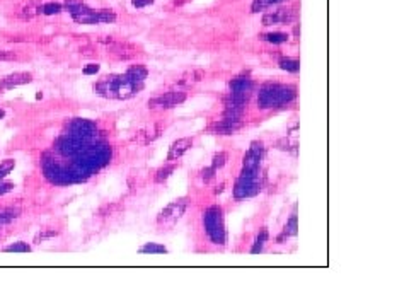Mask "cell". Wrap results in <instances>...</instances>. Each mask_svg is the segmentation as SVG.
<instances>
[{
    "label": "cell",
    "instance_id": "f1b7e54d",
    "mask_svg": "<svg viewBox=\"0 0 409 307\" xmlns=\"http://www.w3.org/2000/svg\"><path fill=\"white\" fill-rule=\"evenodd\" d=\"M14 188V184L12 183H9V181H0V197H2V195H6V193H9L11 191V189Z\"/></svg>",
    "mask_w": 409,
    "mask_h": 307
},
{
    "label": "cell",
    "instance_id": "7c38bea8",
    "mask_svg": "<svg viewBox=\"0 0 409 307\" xmlns=\"http://www.w3.org/2000/svg\"><path fill=\"white\" fill-rule=\"evenodd\" d=\"M159 135H160V127H159V125H150L148 128L142 130V132L137 133V137H135V142L142 143V145H147V143H150V142L155 140Z\"/></svg>",
    "mask_w": 409,
    "mask_h": 307
},
{
    "label": "cell",
    "instance_id": "4fadbf2b",
    "mask_svg": "<svg viewBox=\"0 0 409 307\" xmlns=\"http://www.w3.org/2000/svg\"><path fill=\"white\" fill-rule=\"evenodd\" d=\"M254 84L251 79L237 77L230 82V92H244V94H253Z\"/></svg>",
    "mask_w": 409,
    "mask_h": 307
},
{
    "label": "cell",
    "instance_id": "603a6c76",
    "mask_svg": "<svg viewBox=\"0 0 409 307\" xmlns=\"http://www.w3.org/2000/svg\"><path fill=\"white\" fill-rule=\"evenodd\" d=\"M14 166H16L14 159H6V161L0 162V181H2L9 173H11V171L14 169Z\"/></svg>",
    "mask_w": 409,
    "mask_h": 307
},
{
    "label": "cell",
    "instance_id": "1f68e13d",
    "mask_svg": "<svg viewBox=\"0 0 409 307\" xmlns=\"http://www.w3.org/2000/svg\"><path fill=\"white\" fill-rule=\"evenodd\" d=\"M80 4H82V0H65V9H67V11H70V9L80 6Z\"/></svg>",
    "mask_w": 409,
    "mask_h": 307
},
{
    "label": "cell",
    "instance_id": "836d02e7",
    "mask_svg": "<svg viewBox=\"0 0 409 307\" xmlns=\"http://www.w3.org/2000/svg\"><path fill=\"white\" fill-rule=\"evenodd\" d=\"M224 191V184H220V186H217V189H215V193L218 195V193H222Z\"/></svg>",
    "mask_w": 409,
    "mask_h": 307
},
{
    "label": "cell",
    "instance_id": "83f0119b",
    "mask_svg": "<svg viewBox=\"0 0 409 307\" xmlns=\"http://www.w3.org/2000/svg\"><path fill=\"white\" fill-rule=\"evenodd\" d=\"M213 178H215V169H213V167H207V169L201 171V179L204 181V183L212 181Z\"/></svg>",
    "mask_w": 409,
    "mask_h": 307
},
{
    "label": "cell",
    "instance_id": "cb8c5ba5",
    "mask_svg": "<svg viewBox=\"0 0 409 307\" xmlns=\"http://www.w3.org/2000/svg\"><path fill=\"white\" fill-rule=\"evenodd\" d=\"M6 251H7V253H29L31 246L27 243H16V244L7 246Z\"/></svg>",
    "mask_w": 409,
    "mask_h": 307
},
{
    "label": "cell",
    "instance_id": "3957f363",
    "mask_svg": "<svg viewBox=\"0 0 409 307\" xmlns=\"http://www.w3.org/2000/svg\"><path fill=\"white\" fill-rule=\"evenodd\" d=\"M203 225L204 231H207L208 237L213 241L215 244L224 246L227 234H225V225H224V212H222L220 207L213 205V207L208 208L203 215Z\"/></svg>",
    "mask_w": 409,
    "mask_h": 307
},
{
    "label": "cell",
    "instance_id": "7a4b0ae2",
    "mask_svg": "<svg viewBox=\"0 0 409 307\" xmlns=\"http://www.w3.org/2000/svg\"><path fill=\"white\" fill-rule=\"evenodd\" d=\"M295 87L287 86V84H266L259 89L258 106L261 109L280 108L295 99Z\"/></svg>",
    "mask_w": 409,
    "mask_h": 307
},
{
    "label": "cell",
    "instance_id": "30bf717a",
    "mask_svg": "<svg viewBox=\"0 0 409 307\" xmlns=\"http://www.w3.org/2000/svg\"><path fill=\"white\" fill-rule=\"evenodd\" d=\"M240 127H242V122H240V120L227 118V116H225V118L220 120V122L212 123L210 132L217 133V135H230V133L237 132V130H239Z\"/></svg>",
    "mask_w": 409,
    "mask_h": 307
},
{
    "label": "cell",
    "instance_id": "9c48e42d",
    "mask_svg": "<svg viewBox=\"0 0 409 307\" xmlns=\"http://www.w3.org/2000/svg\"><path fill=\"white\" fill-rule=\"evenodd\" d=\"M32 81V75L27 72H16L11 73V75H6L4 79H0V91H9L14 89L17 86H24V84H29Z\"/></svg>",
    "mask_w": 409,
    "mask_h": 307
},
{
    "label": "cell",
    "instance_id": "44dd1931",
    "mask_svg": "<svg viewBox=\"0 0 409 307\" xmlns=\"http://www.w3.org/2000/svg\"><path fill=\"white\" fill-rule=\"evenodd\" d=\"M280 67L283 68V70H288V72H299L300 63L297 62V60H292V58H281Z\"/></svg>",
    "mask_w": 409,
    "mask_h": 307
},
{
    "label": "cell",
    "instance_id": "d6a6232c",
    "mask_svg": "<svg viewBox=\"0 0 409 307\" xmlns=\"http://www.w3.org/2000/svg\"><path fill=\"white\" fill-rule=\"evenodd\" d=\"M16 58V53L14 51H0V60H14Z\"/></svg>",
    "mask_w": 409,
    "mask_h": 307
},
{
    "label": "cell",
    "instance_id": "52a82bcc",
    "mask_svg": "<svg viewBox=\"0 0 409 307\" xmlns=\"http://www.w3.org/2000/svg\"><path fill=\"white\" fill-rule=\"evenodd\" d=\"M186 99V92L184 91H171V92H166V94H162L159 97H155V99L148 101V108L150 109H171L174 108V106L181 104Z\"/></svg>",
    "mask_w": 409,
    "mask_h": 307
},
{
    "label": "cell",
    "instance_id": "6da1fadb",
    "mask_svg": "<svg viewBox=\"0 0 409 307\" xmlns=\"http://www.w3.org/2000/svg\"><path fill=\"white\" fill-rule=\"evenodd\" d=\"M142 89V84L133 82L121 73V75H106L99 82L94 84V91L102 97L109 99H128Z\"/></svg>",
    "mask_w": 409,
    "mask_h": 307
},
{
    "label": "cell",
    "instance_id": "f546056e",
    "mask_svg": "<svg viewBox=\"0 0 409 307\" xmlns=\"http://www.w3.org/2000/svg\"><path fill=\"white\" fill-rule=\"evenodd\" d=\"M97 72H99V65L97 63H91L84 68V73H86V75H92V73H97Z\"/></svg>",
    "mask_w": 409,
    "mask_h": 307
},
{
    "label": "cell",
    "instance_id": "9a60e30c",
    "mask_svg": "<svg viewBox=\"0 0 409 307\" xmlns=\"http://www.w3.org/2000/svg\"><path fill=\"white\" fill-rule=\"evenodd\" d=\"M125 75H127L130 81L142 84L147 77V68L142 67V65H133V67H130L128 70L125 72Z\"/></svg>",
    "mask_w": 409,
    "mask_h": 307
},
{
    "label": "cell",
    "instance_id": "7402d4cb",
    "mask_svg": "<svg viewBox=\"0 0 409 307\" xmlns=\"http://www.w3.org/2000/svg\"><path fill=\"white\" fill-rule=\"evenodd\" d=\"M295 234H297V217L294 215V217L290 218V220L287 222L285 231H283V236L278 241H281L283 237H290V236H295Z\"/></svg>",
    "mask_w": 409,
    "mask_h": 307
},
{
    "label": "cell",
    "instance_id": "ba28073f",
    "mask_svg": "<svg viewBox=\"0 0 409 307\" xmlns=\"http://www.w3.org/2000/svg\"><path fill=\"white\" fill-rule=\"evenodd\" d=\"M264 154V147L261 142H253L251 143L249 152L244 156V162H242V171H258L259 164H261Z\"/></svg>",
    "mask_w": 409,
    "mask_h": 307
},
{
    "label": "cell",
    "instance_id": "e575fe53",
    "mask_svg": "<svg viewBox=\"0 0 409 307\" xmlns=\"http://www.w3.org/2000/svg\"><path fill=\"white\" fill-rule=\"evenodd\" d=\"M4 116H6V111H4V109H0V118H4Z\"/></svg>",
    "mask_w": 409,
    "mask_h": 307
},
{
    "label": "cell",
    "instance_id": "d4e9b609",
    "mask_svg": "<svg viewBox=\"0 0 409 307\" xmlns=\"http://www.w3.org/2000/svg\"><path fill=\"white\" fill-rule=\"evenodd\" d=\"M227 162V154L225 152H218L213 156V162H212V167L213 169H220V167H224Z\"/></svg>",
    "mask_w": 409,
    "mask_h": 307
},
{
    "label": "cell",
    "instance_id": "8992f818",
    "mask_svg": "<svg viewBox=\"0 0 409 307\" xmlns=\"http://www.w3.org/2000/svg\"><path fill=\"white\" fill-rule=\"evenodd\" d=\"M65 133L75 135V137H97V125L91 120L75 118L65 125Z\"/></svg>",
    "mask_w": 409,
    "mask_h": 307
},
{
    "label": "cell",
    "instance_id": "e0dca14e",
    "mask_svg": "<svg viewBox=\"0 0 409 307\" xmlns=\"http://www.w3.org/2000/svg\"><path fill=\"white\" fill-rule=\"evenodd\" d=\"M261 38L273 45H280V43H287L288 34H285V32H269V34H263Z\"/></svg>",
    "mask_w": 409,
    "mask_h": 307
},
{
    "label": "cell",
    "instance_id": "5b68a950",
    "mask_svg": "<svg viewBox=\"0 0 409 307\" xmlns=\"http://www.w3.org/2000/svg\"><path fill=\"white\" fill-rule=\"evenodd\" d=\"M186 205H188V202H186L184 198L176 200V202H173L171 205H167L164 210L159 213V217H157V224H159L160 227H164V229L174 227L176 224H178L179 218L183 217V213L186 210Z\"/></svg>",
    "mask_w": 409,
    "mask_h": 307
},
{
    "label": "cell",
    "instance_id": "ffe728a7",
    "mask_svg": "<svg viewBox=\"0 0 409 307\" xmlns=\"http://www.w3.org/2000/svg\"><path fill=\"white\" fill-rule=\"evenodd\" d=\"M140 253H147V254H162V253H167V249L164 246L160 244H155V243H148L145 244L143 248L140 249Z\"/></svg>",
    "mask_w": 409,
    "mask_h": 307
},
{
    "label": "cell",
    "instance_id": "5bb4252c",
    "mask_svg": "<svg viewBox=\"0 0 409 307\" xmlns=\"http://www.w3.org/2000/svg\"><path fill=\"white\" fill-rule=\"evenodd\" d=\"M19 215H21L19 208H16V207H2V208H0V227L11 224V222L16 220Z\"/></svg>",
    "mask_w": 409,
    "mask_h": 307
},
{
    "label": "cell",
    "instance_id": "277c9868",
    "mask_svg": "<svg viewBox=\"0 0 409 307\" xmlns=\"http://www.w3.org/2000/svg\"><path fill=\"white\" fill-rule=\"evenodd\" d=\"M261 191V181L258 171H242L235 183L234 195L235 198H251Z\"/></svg>",
    "mask_w": 409,
    "mask_h": 307
},
{
    "label": "cell",
    "instance_id": "8fae6325",
    "mask_svg": "<svg viewBox=\"0 0 409 307\" xmlns=\"http://www.w3.org/2000/svg\"><path fill=\"white\" fill-rule=\"evenodd\" d=\"M191 145H193V138H179V140H176L173 145H171V150H169L167 159H169V161L179 159V157L183 156V154L188 150Z\"/></svg>",
    "mask_w": 409,
    "mask_h": 307
},
{
    "label": "cell",
    "instance_id": "2e32d148",
    "mask_svg": "<svg viewBox=\"0 0 409 307\" xmlns=\"http://www.w3.org/2000/svg\"><path fill=\"white\" fill-rule=\"evenodd\" d=\"M266 241H268V231H266V229H263V231L258 234V237H256L254 246H253V248H251V253H253V254L261 253V251H263V246H264V243H266Z\"/></svg>",
    "mask_w": 409,
    "mask_h": 307
},
{
    "label": "cell",
    "instance_id": "d6986e66",
    "mask_svg": "<svg viewBox=\"0 0 409 307\" xmlns=\"http://www.w3.org/2000/svg\"><path fill=\"white\" fill-rule=\"evenodd\" d=\"M174 169H176L174 164H167L164 167H160V169L157 171V174H155V181H157V183H164V181L174 173Z\"/></svg>",
    "mask_w": 409,
    "mask_h": 307
},
{
    "label": "cell",
    "instance_id": "484cf974",
    "mask_svg": "<svg viewBox=\"0 0 409 307\" xmlns=\"http://www.w3.org/2000/svg\"><path fill=\"white\" fill-rule=\"evenodd\" d=\"M55 236H58V231H55V229L39 232V234L34 237V243H41V241H46V239H50V237H55Z\"/></svg>",
    "mask_w": 409,
    "mask_h": 307
},
{
    "label": "cell",
    "instance_id": "4dcf8cb0",
    "mask_svg": "<svg viewBox=\"0 0 409 307\" xmlns=\"http://www.w3.org/2000/svg\"><path fill=\"white\" fill-rule=\"evenodd\" d=\"M132 4L137 9H142V7H145V6H150V4H153V0H132Z\"/></svg>",
    "mask_w": 409,
    "mask_h": 307
},
{
    "label": "cell",
    "instance_id": "4316f807",
    "mask_svg": "<svg viewBox=\"0 0 409 307\" xmlns=\"http://www.w3.org/2000/svg\"><path fill=\"white\" fill-rule=\"evenodd\" d=\"M269 6H273L271 0H254L253 2V12H259L263 9H266Z\"/></svg>",
    "mask_w": 409,
    "mask_h": 307
},
{
    "label": "cell",
    "instance_id": "ac0fdd59",
    "mask_svg": "<svg viewBox=\"0 0 409 307\" xmlns=\"http://www.w3.org/2000/svg\"><path fill=\"white\" fill-rule=\"evenodd\" d=\"M58 12H62V6L57 2H50L38 7V14H45V16H53V14H58Z\"/></svg>",
    "mask_w": 409,
    "mask_h": 307
}]
</instances>
